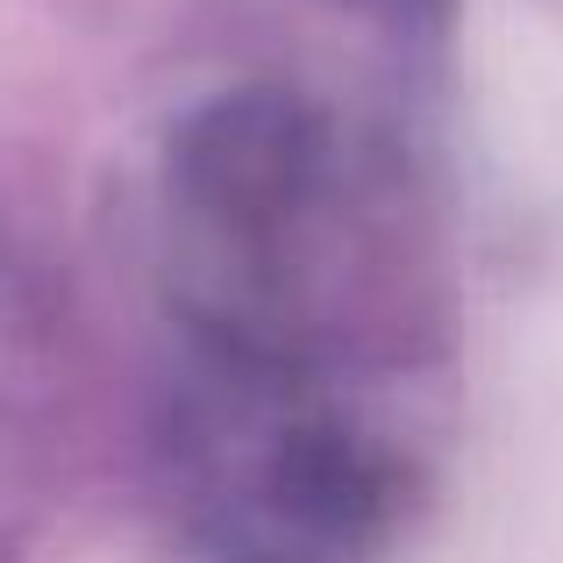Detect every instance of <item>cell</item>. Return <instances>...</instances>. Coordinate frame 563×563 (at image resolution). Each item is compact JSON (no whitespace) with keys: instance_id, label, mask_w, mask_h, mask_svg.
<instances>
[{"instance_id":"cell-1","label":"cell","mask_w":563,"mask_h":563,"mask_svg":"<svg viewBox=\"0 0 563 563\" xmlns=\"http://www.w3.org/2000/svg\"><path fill=\"white\" fill-rule=\"evenodd\" d=\"M307 172V129L286 100L229 93L214 108L186 114L172 136V186L192 214L214 221H264L300 192Z\"/></svg>"}]
</instances>
